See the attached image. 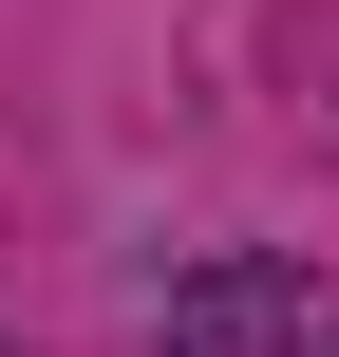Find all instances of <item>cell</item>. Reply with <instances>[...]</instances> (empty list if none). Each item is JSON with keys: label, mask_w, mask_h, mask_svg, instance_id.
<instances>
[{"label": "cell", "mask_w": 339, "mask_h": 357, "mask_svg": "<svg viewBox=\"0 0 339 357\" xmlns=\"http://www.w3.org/2000/svg\"><path fill=\"white\" fill-rule=\"evenodd\" d=\"M170 357H339V264H283V245H226L170 282Z\"/></svg>", "instance_id": "obj_1"}]
</instances>
